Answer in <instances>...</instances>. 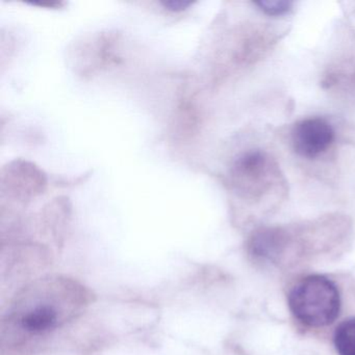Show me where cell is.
Returning a JSON list of instances; mask_svg holds the SVG:
<instances>
[{"label": "cell", "instance_id": "obj_1", "mask_svg": "<svg viewBox=\"0 0 355 355\" xmlns=\"http://www.w3.org/2000/svg\"><path fill=\"white\" fill-rule=\"evenodd\" d=\"M91 293L63 276L41 278L16 296L3 321V348L22 347L55 331L83 313Z\"/></svg>", "mask_w": 355, "mask_h": 355}, {"label": "cell", "instance_id": "obj_2", "mask_svg": "<svg viewBox=\"0 0 355 355\" xmlns=\"http://www.w3.org/2000/svg\"><path fill=\"white\" fill-rule=\"evenodd\" d=\"M291 313L305 327H328L338 319L342 309L340 290L334 280L321 274L299 279L288 296Z\"/></svg>", "mask_w": 355, "mask_h": 355}, {"label": "cell", "instance_id": "obj_3", "mask_svg": "<svg viewBox=\"0 0 355 355\" xmlns=\"http://www.w3.org/2000/svg\"><path fill=\"white\" fill-rule=\"evenodd\" d=\"M232 176L238 190L251 199L268 196L272 190H277L282 182L277 164L261 150L241 155L234 163Z\"/></svg>", "mask_w": 355, "mask_h": 355}, {"label": "cell", "instance_id": "obj_4", "mask_svg": "<svg viewBox=\"0 0 355 355\" xmlns=\"http://www.w3.org/2000/svg\"><path fill=\"white\" fill-rule=\"evenodd\" d=\"M336 132L324 118L313 117L301 120L293 128V149L305 159H313L325 153L334 144Z\"/></svg>", "mask_w": 355, "mask_h": 355}, {"label": "cell", "instance_id": "obj_5", "mask_svg": "<svg viewBox=\"0 0 355 355\" xmlns=\"http://www.w3.org/2000/svg\"><path fill=\"white\" fill-rule=\"evenodd\" d=\"M332 340L338 355H355V317L347 318L336 326Z\"/></svg>", "mask_w": 355, "mask_h": 355}, {"label": "cell", "instance_id": "obj_6", "mask_svg": "<svg viewBox=\"0 0 355 355\" xmlns=\"http://www.w3.org/2000/svg\"><path fill=\"white\" fill-rule=\"evenodd\" d=\"M259 9L269 16H284L292 10L293 3L286 0H261Z\"/></svg>", "mask_w": 355, "mask_h": 355}, {"label": "cell", "instance_id": "obj_7", "mask_svg": "<svg viewBox=\"0 0 355 355\" xmlns=\"http://www.w3.org/2000/svg\"><path fill=\"white\" fill-rule=\"evenodd\" d=\"M163 5L171 11H182L190 5V3H188V1H167V3H164Z\"/></svg>", "mask_w": 355, "mask_h": 355}]
</instances>
